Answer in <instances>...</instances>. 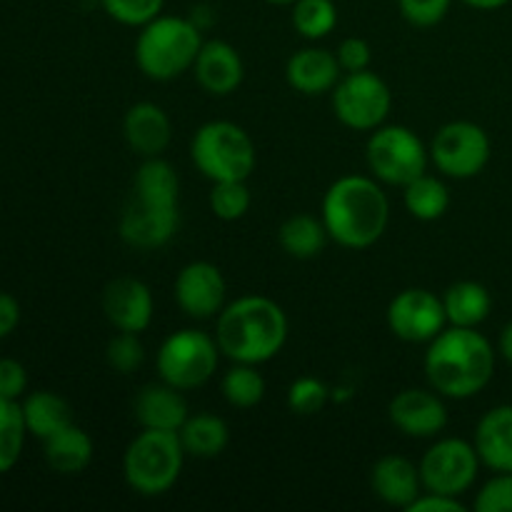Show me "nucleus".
<instances>
[{
	"label": "nucleus",
	"mask_w": 512,
	"mask_h": 512,
	"mask_svg": "<svg viewBox=\"0 0 512 512\" xmlns=\"http://www.w3.org/2000/svg\"><path fill=\"white\" fill-rule=\"evenodd\" d=\"M495 360L493 343L478 328L450 325L428 343L425 378L443 398L470 400L490 385Z\"/></svg>",
	"instance_id": "nucleus-1"
},
{
	"label": "nucleus",
	"mask_w": 512,
	"mask_h": 512,
	"mask_svg": "<svg viewBox=\"0 0 512 512\" xmlns=\"http://www.w3.org/2000/svg\"><path fill=\"white\" fill-rule=\"evenodd\" d=\"M320 218L340 248L365 250L388 230L390 200L373 175H343L325 193Z\"/></svg>",
	"instance_id": "nucleus-2"
},
{
	"label": "nucleus",
	"mask_w": 512,
	"mask_h": 512,
	"mask_svg": "<svg viewBox=\"0 0 512 512\" xmlns=\"http://www.w3.org/2000/svg\"><path fill=\"white\" fill-rule=\"evenodd\" d=\"M290 323L285 310L265 295H243L225 305L215 325V340L233 363H270L288 343Z\"/></svg>",
	"instance_id": "nucleus-3"
},
{
	"label": "nucleus",
	"mask_w": 512,
	"mask_h": 512,
	"mask_svg": "<svg viewBox=\"0 0 512 512\" xmlns=\"http://www.w3.org/2000/svg\"><path fill=\"white\" fill-rule=\"evenodd\" d=\"M203 43L195 20L160 13L140 28L135 40V63L145 78L168 83L193 70Z\"/></svg>",
	"instance_id": "nucleus-4"
},
{
	"label": "nucleus",
	"mask_w": 512,
	"mask_h": 512,
	"mask_svg": "<svg viewBox=\"0 0 512 512\" xmlns=\"http://www.w3.org/2000/svg\"><path fill=\"white\" fill-rule=\"evenodd\" d=\"M185 458L188 453H185L178 433L143 428V433L135 435L125 448V483L143 498H158L178 483Z\"/></svg>",
	"instance_id": "nucleus-5"
},
{
	"label": "nucleus",
	"mask_w": 512,
	"mask_h": 512,
	"mask_svg": "<svg viewBox=\"0 0 512 512\" xmlns=\"http://www.w3.org/2000/svg\"><path fill=\"white\" fill-rule=\"evenodd\" d=\"M190 158L195 168L213 183L248 180L258 163L253 138L230 120H210L200 125L190 140Z\"/></svg>",
	"instance_id": "nucleus-6"
},
{
	"label": "nucleus",
	"mask_w": 512,
	"mask_h": 512,
	"mask_svg": "<svg viewBox=\"0 0 512 512\" xmlns=\"http://www.w3.org/2000/svg\"><path fill=\"white\" fill-rule=\"evenodd\" d=\"M220 348L215 335L198 328H183L170 333L155 355V368L163 383L188 390L203 388L218 370Z\"/></svg>",
	"instance_id": "nucleus-7"
},
{
	"label": "nucleus",
	"mask_w": 512,
	"mask_h": 512,
	"mask_svg": "<svg viewBox=\"0 0 512 512\" xmlns=\"http://www.w3.org/2000/svg\"><path fill=\"white\" fill-rule=\"evenodd\" d=\"M365 163L375 180L405 188L410 180L428 173L430 150L408 125H380L365 143Z\"/></svg>",
	"instance_id": "nucleus-8"
},
{
	"label": "nucleus",
	"mask_w": 512,
	"mask_h": 512,
	"mask_svg": "<svg viewBox=\"0 0 512 512\" xmlns=\"http://www.w3.org/2000/svg\"><path fill=\"white\" fill-rule=\"evenodd\" d=\"M390 108H393V93L388 83L370 68L360 73H343L333 88L335 118L345 128L358 133H373L375 128L385 125Z\"/></svg>",
	"instance_id": "nucleus-9"
},
{
	"label": "nucleus",
	"mask_w": 512,
	"mask_h": 512,
	"mask_svg": "<svg viewBox=\"0 0 512 512\" xmlns=\"http://www.w3.org/2000/svg\"><path fill=\"white\" fill-rule=\"evenodd\" d=\"M430 163L440 175L453 180H470L485 170L490 163V135L483 125L470 120H453L435 133L430 143Z\"/></svg>",
	"instance_id": "nucleus-10"
},
{
	"label": "nucleus",
	"mask_w": 512,
	"mask_h": 512,
	"mask_svg": "<svg viewBox=\"0 0 512 512\" xmlns=\"http://www.w3.org/2000/svg\"><path fill=\"white\" fill-rule=\"evenodd\" d=\"M480 465L483 463L473 443L463 438H440L425 450L418 465L423 490L463 498L478 480Z\"/></svg>",
	"instance_id": "nucleus-11"
},
{
	"label": "nucleus",
	"mask_w": 512,
	"mask_h": 512,
	"mask_svg": "<svg viewBox=\"0 0 512 512\" xmlns=\"http://www.w3.org/2000/svg\"><path fill=\"white\" fill-rule=\"evenodd\" d=\"M388 328L403 343H430L448 328L443 298L428 288H405L390 300Z\"/></svg>",
	"instance_id": "nucleus-12"
},
{
	"label": "nucleus",
	"mask_w": 512,
	"mask_h": 512,
	"mask_svg": "<svg viewBox=\"0 0 512 512\" xmlns=\"http://www.w3.org/2000/svg\"><path fill=\"white\" fill-rule=\"evenodd\" d=\"M173 293L175 303L188 318L210 320L218 318L220 310L225 308L228 283L218 265L208 260H193L178 273Z\"/></svg>",
	"instance_id": "nucleus-13"
},
{
	"label": "nucleus",
	"mask_w": 512,
	"mask_h": 512,
	"mask_svg": "<svg viewBox=\"0 0 512 512\" xmlns=\"http://www.w3.org/2000/svg\"><path fill=\"white\" fill-rule=\"evenodd\" d=\"M390 423L408 438H438L448 428V408L438 390L405 388L390 400Z\"/></svg>",
	"instance_id": "nucleus-14"
},
{
	"label": "nucleus",
	"mask_w": 512,
	"mask_h": 512,
	"mask_svg": "<svg viewBox=\"0 0 512 512\" xmlns=\"http://www.w3.org/2000/svg\"><path fill=\"white\" fill-rule=\"evenodd\" d=\"M180 225L178 205L148 203L135 198L125 205L120 215V238L135 250H158L173 240Z\"/></svg>",
	"instance_id": "nucleus-15"
},
{
	"label": "nucleus",
	"mask_w": 512,
	"mask_h": 512,
	"mask_svg": "<svg viewBox=\"0 0 512 512\" xmlns=\"http://www.w3.org/2000/svg\"><path fill=\"white\" fill-rule=\"evenodd\" d=\"M103 313L115 330L125 333H145L153 323L155 300L148 285L138 278H115L105 285Z\"/></svg>",
	"instance_id": "nucleus-16"
},
{
	"label": "nucleus",
	"mask_w": 512,
	"mask_h": 512,
	"mask_svg": "<svg viewBox=\"0 0 512 512\" xmlns=\"http://www.w3.org/2000/svg\"><path fill=\"white\" fill-rule=\"evenodd\" d=\"M193 75L205 93L225 98L243 85L245 63L238 50L225 40H205L195 58Z\"/></svg>",
	"instance_id": "nucleus-17"
},
{
	"label": "nucleus",
	"mask_w": 512,
	"mask_h": 512,
	"mask_svg": "<svg viewBox=\"0 0 512 512\" xmlns=\"http://www.w3.org/2000/svg\"><path fill=\"white\" fill-rule=\"evenodd\" d=\"M285 78L295 93L303 95H323L333 93L338 80L343 78L338 58L328 48L308 45V48L295 50L285 65Z\"/></svg>",
	"instance_id": "nucleus-18"
},
{
	"label": "nucleus",
	"mask_w": 512,
	"mask_h": 512,
	"mask_svg": "<svg viewBox=\"0 0 512 512\" xmlns=\"http://www.w3.org/2000/svg\"><path fill=\"white\" fill-rule=\"evenodd\" d=\"M370 488L390 508L408 510L423 493L420 468L403 455H383L370 470Z\"/></svg>",
	"instance_id": "nucleus-19"
},
{
	"label": "nucleus",
	"mask_w": 512,
	"mask_h": 512,
	"mask_svg": "<svg viewBox=\"0 0 512 512\" xmlns=\"http://www.w3.org/2000/svg\"><path fill=\"white\" fill-rule=\"evenodd\" d=\"M123 135L133 153H138L140 158H155L170 145L173 123L158 103L143 100V103L130 105L125 113Z\"/></svg>",
	"instance_id": "nucleus-20"
},
{
	"label": "nucleus",
	"mask_w": 512,
	"mask_h": 512,
	"mask_svg": "<svg viewBox=\"0 0 512 512\" xmlns=\"http://www.w3.org/2000/svg\"><path fill=\"white\" fill-rule=\"evenodd\" d=\"M133 413L140 428L170 430V433H178L185 425V420L190 418L188 400H185L183 390L173 388V385L163 383V380L145 385L140 390L133 403Z\"/></svg>",
	"instance_id": "nucleus-21"
},
{
	"label": "nucleus",
	"mask_w": 512,
	"mask_h": 512,
	"mask_svg": "<svg viewBox=\"0 0 512 512\" xmlns=\"http://www.w3.org/2000/svg\"><path fill=\"white\" fill-rule=\"evenodd\" d=\"M473 445L493 473H512V405H495L475 425Z\"/></svg>",
	"instance_id": "nucleus-22"
},
{
	"label": "nucleus",
	"mask_w": 512,
	"mask_h": 512,
	"mask_svg": "<svg viewBox=\"0 0 512 512\" xmlns=\"http://www.w3.org/2000/svg\"><path fill=\"white\" fill-rule=\"evenodd\" d=\"M43 453L45 463L50 465L53 473L78 475L93 463L95 445L93 438L73 423L68 428L58 430L55 435H50L48 440H43Z\"/></svg>",
	"instance_id": "nucleus-23"
},
{
	"label": "nucleus",
	"mask_w": 512,
	"mask_h": 512,
	"mask_svg": "<svg viewBox=\"0 0 512 512\" xmlns=\"http://www.w3.org/2000/svg\"><path fill=\"white\" fill-rule=\"evenodd\" d=\"M448 325L458 328H480L493 313V295L478 280H460L443 293Z\"/></svg>",
	"instance_id": "nucleus-24"
},
{
	"label": "nucleus",
	"mask_w": 512,
	"mask_h": 512,
	"mask_svg": "<svg viewBox=\"0 0 512 512\" xmlns=\"http://www.w3.org/2000/svg\"><path fill=\"white\" fill-rule=\"evenodd\" d=\"M20 408H23L28 435L38 440H48L58 430L73 425V410H70L68 400L50 390H35L20 403Z\"/></svg>",
	"instance_id": "nucleus-25"
},
{
	"label": "nucleus",
	"mask_w": 512,
	"mask_h": 512,
	"mask_svg": "<svg viewBox=\"0 0 512 512\" xmlns=\"http://www.w3.org/2000/svg\"><path fill=\"white\" fill-rule=\"evenodd\" d=\"M178 435L185 453H188L190 458H200V460L218 458L230 443L228 423L213 413L190 415V418L185 420L183 428L178 430Z\"/></svg>",
	"instance_id": "nucleus-26"
},
{
	"label": "nucleus",
	"mask_w": 512,
	"mask_h": 512,
	"mask_svg": "<svg viewBox=\"0 0 512 512\" xmlns=\"http://www.w3.org/2000/svg\"><path fill=\"white\" fill-rule=\"evenodd\" d=\"M280 248L295 260H313L325 250V243L330 240L325 230L323 218H315L310 213H295L280 225L278 230Z\"/></svg>",
	"instance_id": "nucleus-27"
},
{
	"label": "nucleus",
	"mask_w": 512,
	"mask_h": 512,
	"mask_svg": "<svg viewBox=\"0 0 512 512\" xmlns=\"http://www.w3.org/2000/svg\"><path fill=\"white\" fill-rule=\"evenodd\" d=\"M180 180L173 165L163 160L160 155L155 158H143L133 178V195L148 203L160 205H178Z\"/></svg>",
	"instance_id": "nucleus-28"
},
{
	"label": "nucleus",
	"mask_w": 512,
	"mask_h": 512,
	"mask_svg": "<svg viewBox=\"0 0 512 512\" xmlns=\"http://www.w3.org/2000/svg\"><path fill=\"white\" fill-rule=\"evenodd\" d=\"M405 210L420 223L440 220L450 208V190L438 175H418L403 188Z\"/></svg>",
	"instance_id": "nucleus-29"
},
{
	"label": "nucleus",
	"mask_w": 512,
	"mask_h": 512,
	"mask_svg": "<svg viewBox=\"0 0 512 512\" xmlns=\"http://www.w3.org/2000/svg\"><path fill=\"white\" fill-rule=\"evenodd\" d=\"M220 390H223V398L228 400V405L248 410L263 403L268 385H265L263 375L258 373V365L235 363L233 368L223 375Z\"/></svg>",
	"instance_id": "nucleus-30"
},
{
	"label": "nucleus",
	"mask_w": 512,
	"mask_h": 512,
	"mask_svg": "<svg viewBox=\"0 0 512 512\" xmlns=\"http://www.w3.org/2000/svg\"><path fill=\"white\" fill-rule=\"evenodd\" d=\"M25 435H28V428H25L23 408L18 400L0 398V475L15 468L23 453Z\"/></svg>",
	"instance_id": "nucleus-31"
},
{
	"label": "nucleus",
	"mask_w": 512,
	"mask_h": 512,
	"mask_svg": "<svg viewBox=\"0 0 512 512\" xmlns=\"http://www.w3.org/2000/svg\"><path fill=\"white\" fill-rule=\"evenodd\" d=\"M293 28L305 40H323L338 25V8L333 0H295L293 5Z\"/></svg>",
	"instance_id": "nucleus-32"
},
{
	"label": "nucleus",
	"mask_w": 512,
	"mask_h": 512,
	"mask_svg": "<svg viewBox=\"0 0 512 512\" xmlns=\"http://www.w3.org/2000/svg\"><path fill=\"white\" fill-rule=\"evenodd\" d=\"M208 203L215 218L235 223V220L245 218V213L250 210V188L245 185V180H220V183H213Z\"/></svg>",
	"instance_id": "nucleus-33"
},
{
	"label": "nucleus",
	"mask_w": 512,
	"mask_h": 512,
	"mask_svg": "<svg viewBox=\"0 0 512 512\" xmlns=\"http://www.w3.org/2000/svg\"><path fill=\"white\" fill-rule=\"evenodd\" d=\"M330 403V388L315 375H303L288 388V408L295 415H318Z\"/></svg>",
	"instance_id": "nucleus-34"
},
{
	"label": "nucleus",
	"mask_w": 512,
	"mask_h": 512,
	"mask_svg": "<svg viewBox=\"0 0 512 512\" xmlns=\"http://www.w3.org/2000/svg\"><path fill=\"white\" fill-rule=\"evenodd\" d=\"M105 360H108L110 368L120 375H130L143 365L145 360V345L140 340V333H118L110 338L108 348H105Z\"/></svg>",
	"instance_id": "nucleus-35"
},
{
	"label": "nucleus",
	"mask_w": 512,
	"mask_h": 512,
	"mask_svg": "<svg viewBox=\"0 0 512 512\" xmlns=\"http://www.w3.org/2000/svg\"><path fill=\"white\" fill-rule=\"evenodd\" d=\"M100 5L115 23L143 28L145 23L163 13L165 0H100Z\"/></svg>",
	"instance_id": "nucleus-36"
},
{
	"label": "nucleus",
	"mask_w": 512,
	"mask_h": 512,
	"mask_svg": "<svg viewBox=\"0 0 512 512\" xmlns=\"http://www.w3.org/2000/svg\"><path fill=\"white\" fill-rule=\"evenodd\" d=\"M473 508L478 512H512V473H495L475 493Z\"/></svg>",
	"instance_id": "nucleus-37"
},
{
	"label": "nucleus",
	"mask_w": 512,
	"mask_h": 512,
	"mask_svg": "<svg viewBox=\"0 0 512 512\" xmlns=\"http://www.w3.org/2000/svg\"><path fill=\"white\" fill-rule=\"evenodd\" d=\"M453 0H398V8L403 18L415 28H433L443 23L450 13Z\"/></svg>",
	"instance_id": "nucleus-38"
},
{
	"label": "nucleus",
	"mask_w": 512,
	"mask_h": 512,
	"mask_svg": "<svg viewBox=\"0 0 512 512\" xmlns=\"http://www.w3.org/2000/svg\"><path fill=\"white\" fill-rule=\"evenodd\" d=\"M335 58H338L340 70H343V73H360V70L370 68L373 50H370L368 40L353 35V38H345L343 43L338 45V50H335Z\"/></svg>",
	"instance_id": "nucleus-39"
},
{
	"label": "nucleus",
	"mask_w": 512,
	"mask_h": 512,
	"mask_svg": "<svg viewBox=\"0 0 512 512\" xmlns=\"http://www.w3.org/2000/svg\"><path fill=\"white\" fill-rule=\"evenodd\" d=\"M28 390V370L13 358H0V398L20 400Z\"/></svg>",
	"instance_id": "nucleus-40"
},
{
	"label": "nucleus",
	"mask_w": 512,
	"mask_h": 512,
	"mask_svg": "<svg viewBox=\"0 0 512 512\" xmlns=\"http://www.w3.org/2000/svg\"><path fill=\"white\" fill-rule=\"evenodd\" d=\"M465 510L468 508L460 503V498H453V495L428 493V490H423V493L418 495V500L408 508V512H465Z\"/></svg>",
	"instance_id": "nucleus-41"
},
{
	"label": "nucleus",
	"mask_w": 512,
	"mask_h": 512,
	"mask_svg": "<svg viewBox=\"0 0 512 512\" xmlns=\"http://www.w3.org/2000/svg\"><path fill=\"white\" fill-rule=\"evenodd\" d=\"M20 323V303L10 293H0V340L8 338Z\"/></svg>",
	"instance_id": "nucleus-42"
},
{
	"label": "nucleus",
	"mask_w": 512,
	"mask_h": 512,
	"mask_svg": "<svg viewBox=\"0 0 512 512\" xmlns=\"http://www.w3.org/2000/svg\"><path fill=\"white\" fill-rule=\"evenodd\" d=\"M498 348H500V355H503V358L512 365V323L505 325L503 333H500Z\"/></svg>",
	"instance_id": "nucleus-43"
},
{
	"label": "nucleus",
	"mask_w": 512,
	"mask_h": 512,
	"mask_svg": "<svg viewBox=\"0 0 512 512\" xmlns=\"http://www.w3.org/2000/svg\"><path fill=\"white\" fill-rule=\"evenodd\" d=\"M463 3L475 10H498L503 8V5H508L510 0H463Z\"/></svg>",
	"instance_id": "nucleus-44"
},
{
	"label": "nucleus",
	"mask_w": 512,
	"mask_h": 512,
	"mask_svg": "<svg viewBox=\"0 0 512 512\" xmlns=\"http://www.w3.org/2000/svg\"><path fill=\"white\" fill-rule=\"evenodd\" d=\"M265 3H270V5H293L295 0H265Z\"/></svg>",
	"instance_id": "nucleus-45"
}]
</instances>
